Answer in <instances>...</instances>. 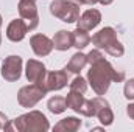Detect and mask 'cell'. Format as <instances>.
Segmentation results:
<instances>
[{
  "label": "cell",
  "instance_id": "6",
  "mask_svg": "<svg viewBox=\"0 0 134 132\" xmlns=\"http://www.w3.org/2000/svg\"><path fill=\"white\" fill-rule=\"evenodd\" d=\"M22 58L20 56H16V55H11L8 56L3 64H2V76L8 81V82H14V81H19L20 75H22Z\"/></svg>",
  "mask_w": 134,
  "mask_h": 132
},
{
  "label": "cell",
  "instance_id": "9",
  "mask_svg": "<svg viewBox=\"0 0 134 132\" xmlns=\"http://www.w3.org/2000/svg\"><path fill=\"white\" fill-rule=\"evenodd\" d=\"M92 104H94V112H95V117L98 118V121L103 126H111L114 121V113H112L109 103L103 97H97L92 99Z\"/></svg>",
  "mask_w": 134,
  "mask_h": 132
},
{
  "label": "cell",
  "instance_id": "7",
  "mask_svg": "<svg viewBox=\"0 0 134 132\" xmlns=\"http://www.w3.org/2000/svg\"><path fill=\"white\" fill-rule=\"evenodd\" d=\"M19 16L28 27V31H33L39 25V16L34 0H20L19 2Z\"/></svg>",
  "mask_w": 134,
  "mask_h": 132
},
{
  "label": "cell",
  "instance_id": "29",
  "mask_svg": "<svg viewBox=\"0 0 134 132\" xmlns=\"http://www.w3.org/2000/svg\"><path fill=\"white\" fill-rule=\"evenodd\" d=\"M34 2H36V0H34Z\"/></svg>",
  "mask_w": 134,
  "mask_h": 132
},
{
  "label": "cell",
  "instance_id": "2",
  "mask_svg": "<svg viewBox=\"0 0 134 132\" xmlns=\"http://www.w3.org/2000/svg\"><path fill=\"white\" fill-rule=\"evenodd\" d=\"M92 44L98 48V50H104L106 53H109L114 58H120L125 53V48L122 45V42L117 39V33L114 28L106 27L101 28L98 33H95L91 37Z\"/></svg>",
  "mask_w": 134,
  "mask_h": 132
},
{
  "label": "cell",
  "instance_id": "14",
  "mask_svg": "<svg viewBox=\"0 0 134 132\" xmlns=\"http://www.w3.org/2000/svg\"><path fill=\"white\" fill-rule=\"evenodd\" d=\"M52 40H53V48H56L59 51H67L70 47H73V44H72V31L61 30V31H58L55 34V37Z\"/></svg>",
  "mask_w": 134,
  "mask_h": 132
},
{
  "label": "cell",
  "instance_id": "4",
  "mask_svg": "<svg viewBox=\"0 0 134 132\" xmlns=\"http://www.w3.org/2000/svg\"><path fill=\"white\" fill-rule=\"evenodd\" d=\"M50 13L61 22L73 23L80 17V5L73 0H53L50 5Z\"/></svg>",
  "mask_w": 134,
  "mask_h": 132
},
{
  "label": "cell",
  "instance_id": "19",
  "mask_svg": "<svg viewBox=\"0 0 134 132\" xmlns=\"http://www.w3.org/2000/svg\"><path fill=\"white\" fill-rule=\"evenodd\" d=\"M47 107H48V110H50L52 113L59 115V113H63V112L67 109L66 98H63V97H53V98L48 99Z\"/></svg>",
  "mask_w": 134,
  "mask_h": 132
},
{
  "label": "cell",
  "instance_id": "20",
  "mask_svg": "<svg viewBox=\"0 0 134 132\" xmlns=\"http://www.w3.org/2000/svg\"><path fill=\"white\" fill-rule=\"evenodd\" d=\"M70 90H73V92H80V93H86V90H87V81L84 79V78H81V76H76L72 82H70Z\"/></svg>",
  "mask_w": 134,
  "mask_h": 132
},
{
  "label": "cell",
  "instance_id": "5",
  "mask_svg": "<svg viewBox=\"0 0 134 132\" xmlns=\"http://www.w3.org/2000/svg\"><path fill=\"white\" fill-rule=\"evenodd\" d=\"M47 93H48V92H47L42 86L33 82V84L25 86V87H22V89L19 90V93H17V101H19V104H20L22 107L30 109V107H34Z\"/></svg>",
  "mask_w": 134,
  "mask_h": 132
},
{
  "label": "cell",
  "instance_id": "22",
  "mask_svg": "<svg viewBox=\"0 0 134 132\" xmlns=\"http://www.w3.org/2000/svg\"><path fill=\"white\" fill-rule=\"evenodd\" d=\"M87 56V64H94V62H98L100 59H103L104 56L101 55V51L97 48V50H92V51H89V55H86Z\"/></svg>",
  "mask_w": 134,
  "mask_h": 132
},
{
  "label": "cell",
  "instance_id": "12",
  "mask_svg": "<svg viewBox=\"0 0 134 132\" xmlns=\"http://www.w3.org/2000/svg\"><path fill=\"white\" fill-rule=\"evenodd\" d=\"M100 22H101V13L98 9L92 8V9L84 11V13L78 17V20H76V28L84 30V31H91V30H94L95 27H98Z\"/></svg>",
  "mask_w": 134,
  "mask_h": 132
},
{
  "label": "cell",
  "instance_id": "18",
  "mask_svg": "<svg viewBox=\"0 0 134 132\" xmlns=\"http://www.w3.org/2000/svg\"><path fill=\"white\" fill-rule=\"evenodd\" d=\"M84 101H86V98L83 97V93H80V92H73V90H70L69 95L66 97L67 107L72 109V110H75L76 113L80 112V109H81V106L84 104Z\"/></svg>",
  "mask_w": 134,
  "mask_h": 132
},
{
  "label": "cell",
  "instance_id": "21",
  "mask_svg": "<svg viewBox=\"0 0 134 132\" xmlns=\"http://www.w3.org/2000/svg\"><path fill=\"white\" fill-rule=\"evenodd\" d=\"M125 98L126 99H134V79H130L125 82V89H123Z\"/></svg>",
  "mask_w": 134,
  "mask_h": 132
},
{
  "label": "cell",
  "instance_id": "15",
  "mask_svg": "<svg viewBox=\"0 0 134 132\" xmlns=\"http://www.w3.org/2000/svg\"><path fill=\"white\" fill-rule=\"evenodd\" d=\"M86 65H87V56L83 55L81 51H78V53H75V55L70 58L69 64L66 65V70L67 71H70V73L78 75V73H80Z\"/></svg>",
  "mask_w": 134,
  "mask_h": 132
},
{
  "label": "cell",
  "instance_id": "11",
  "mask_svg": "<svg viewBox=\"0 0 134 132\" xmlns=\"http://www.w3.org/2000/svg\"><path fill=\"white\" fill-rule=\"evenodd\" d=\"M30 45L33 48L34 55L39 58L48 56L53 50V40L50 37H47L45 34H34L30 39Z\"/></svg>",
  "mask_w": 134,
  "mask_h": 132
},
{
  "label": "cell",
  "instance_id": "28",
  "mask_svg": "<svg viewBox=\"0 0 134 132\" xmlns=\"http://www.w3.org/2000/svg\"><path fill=\"white\" fill-rule=\"evenodd\" d=\"M0 44H2V34H0Z\"/></svg>",
  "mask_w": 134,
  "mask_h": 132
},
{
  "label": "cell",
  "instance_id": "24",
  "mask_svg": "<svg viewBox=\"0 0 134 132\" xmlns=\"http://www.w3.org/2000/svg\"><path fill=\"white\" fill-rule=\"evenodd\" d=\"M126 113H128V117H130L131 120H134V103L128 104V107H126Z\"/></svg>",
  "mask_w": 134,
  "mask_h": 132
},
{
  "label": "cell",
  "instance_id": "1",
  "mask_svg": "<svg viewBox=\"0 0 134 132\" xmlns=\"http://www.w3.org/2000/svg\"><path fill=\"white\" fill-rule=\"evenodd\" d=\"M125 79V71L115 70L104 58L98 62L91 64V70L87 71V81L92 86L97 95H104L111 86V82H122Z\"/></svg>",
  "mask_w": 134,
  "mask_h": 132
},
{
  "label": "cell",
  "instance_id": "27",
  "mask_svg": "<svg viewBox=\"0 0 134 132\" xmlns=\"http://www.w3.org/2000/svg\"><path fill=\"white\" fill-rule=\"evenodd\" d=\"M2 23H3V22H2V16H0V27H2Z\"/></svg>",
  "mask_w": 134,
  "mask_h": 132
},
{
  "label": "cell",
  "instance_id": "10",
  "mask_svg": "<svg viewBox=\"0 0 134 132\" xmlns=\"http://www.w3.org/2000/svg\"><path fill=\"white\" fill-rule=\"evenodd\" d=\"M25 76L30 82L34 84H39L44 87V81H45V76H47V70L45 65L36 59H30L27 62V68H25Z\"/></svg>",
  "mask_w": 134,
  "mask_h": 132
},
{
  "label": "cell",
  "instance_id": "26",
  "mask_svg": "<svg viewBox=\"0 0 134 132\" xmlns=\"http://www.w3.org/2000/svg\"><path fill=\"white\" fill-rule=\"evenodd\" d=\"M114 0H98V3H101V5H104V6H108V5H111Z\"/></svg>",
  "mask_w": 134,
  "mask_h": 132
},
{
  "label": "cell",
  "instance_id": "3",
  "mask_svg": "<svg viewBox=\"0 0 134 132\" xmlns=\"http://www.w3.org/2000/svg\"><path fill=\"white\" fill-rule=\"evenodd\" d=\"M13 129L19 132H45L50 129L47 117L39 110H30L17 117L13 123Z\"/></svg>",
  "mask_w": 134,
  "mask_h": 132
},
{
  "label": "cell",
  "instance_id": "8",
  "mask_svg": "<svg viewBox=\"0 0 134 132\" xmlns=\"http://www.w3.org/2000/svg\"><path fill=\"white\" fill-rule=\"evenodd\" d=\"M69 82V71L64 70H56V71H50L45 76L44 81V89L47 92H55V90H61L64 89Z\"/></svg>",
  "mask_w": 134,
  "mask_h": 132
},
{
  "label": "cell",
  "instance_id": "16",
  "mask_svg": "<svg viewBox=\"0 0 134 132\" xmlns=\"http://www.w3.org/2000/svg\"><path fill=\"white\" fill-rule=\"evenodd\" d=\"M81 126V120L76 118V117H67L64 120H61L55 128L53 131L56 132H76Z\"/></svg>",
  "mask_w": 134,
  "mask_h": 132
},
{
  "label": "cell",
  "instance_id": "17",
  "mask_svg": "<svg viewBox=\"0 0 134 132\" xmlns=\"http://www.w3.org/2000/svg\"><path fill=\"white\" fill-rule=\"evenodd\" d=\"M89 42H91V36L87 34V31L80 30V28H76L75 31H72V44H73L75 48L83 50V48H86L89 45Z\"/></svg>",
  "mask_w": 134,
  "mask_h": 132
},
{
  "label": "cell",
  "instance_id": "25",
  "mask_svg": "<svg viewBox=\"0 0 134 132\" xmlns=\"http://www.w3.org/2000/svg\"><path fill=\"white\" fill-rule=\"evenodd\" d=\"M76 2L81 3V5H91V6H92V5H95L98 0H76Z\"/></svg>",
  "mask_w": 134,
  "mask_h": 132
},
{
  "label": "cell",
  "instance_id": "23",
  "mask_svg": "<svg viewBox=\"0 0 134 132\" xmlns=\"http://www.w3.org/2000/svg\"><path fill=\"white\" fill-rule=\"evenodd\" d=\"M0 129H6V131H11V129H13V126L8 124V118H6L5 113H2V112H0Z\"/></svg>",
  "mask_w": 134,
  "mask_h": 132
},
{
  "label": "cell",
  "instance_id": "13",
  "mask_svg": "<svg viewBox=\"0 0 134 132\" xmlns=\"http://www.w3.org/2000/svg\"><path fill=\"white\" fill-rule=\"evenodd\" d=\"M28 33V27L24 22V19H14L6 27V37L11 42H20Z\"/></svg>",
  "mask_w": 134,
  "mask_h": 132
}]
</instances>
